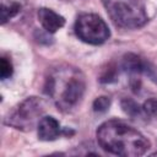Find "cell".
Returning <instances> with one entry per match:
<instances>
[{"instance_id":"obj_1","label":"cell","mask_w":157,"mask_h":157,"mask_svg":"<svg viewBox=\"0 0 157 157\" xmlns=\"http://www.w3.org/2000/svg\"><path fill=\"white\" fill-rule=\"evenodd\" d=\"M98 145L107 152L124 156L137 157L146 153L150 141L135 128L117 119L108 120L97 129Z\"/></svg>"},{"instance_id":"obj_2","label":"cell","mask_w":157,"mask_h":157,"mask_svg":"<svg viewBox=\"0 0 157 157\" xmlns=\"http://www.w3.org/2000/svg\"><path fill=\"white\" fill-rule=\"evenodd\" d=\"M113 22L124 28H139L147 22L141 0H102Z\"/></svg>"},{"instance_id":"obj_3","label":"cell","mask_w":157,"mask_h":157,"mask_svg":"<svg viewBox=\"0 0 157 157\" xmlns=\"http://www.w3.org/2000/svg\"><path fill=\"white\" fill-rule=\"evenodd\" d=\"M75 33L85 43L98 45L110 37L107 23L96 13H82L75 22Z\"/></svg>"},{"instance_id":"obj_4","label":"cell","mask_w":157,"mask_h":157,"mask_svg":"<svg viewBox=\"0 0 157 157\" xmlns=\"http://www.w3.org/2000/svg\"><path fill=\"white\" fill-rule=\"evenodd\" d=\"M44 110L43 101L38 97H28L22 101L15 112L7 118V124L15 126L16 129L31 130L34 121L40 117Z\"/></svg>"},{"instance_id":"obj_5","label":"cell","mask_w":157,"mask_h":157,"mask_svg":"<svg viewBox=\"0 0 157 157\" xmlns=\"http://www.w3.org/2000/svg\"><path fill=\"white\" fill-rule=\"evenodd\" d=\"M85 92V81L78 75H72L64 83V88L60 93L58 107L63 110H69L75 107L82 98Z\"/></svg>"},{"instance_id":"obj_6","label":"cell","mask_w":157,"mask_h":157,"mask_svg":"<svg viewBox=\"0 0 157 157\" xmlns=\"http://www.w3.org/2000/svg\"><path fill=\"white\" fill-rule=\"evenodd\" d=\"M38 18L44 31L49 33H55L65 25V18L61 15L47 7H40L38 10Z\"/></svg>"},{"instance_id":"obj_7","label":"cell","mask_w":157,"mask_h":157,"mask_svg":"<svg viewBox=\"0 0 157 157\" xmlns=\"http://www.w3.org/2000/svg\"><path fill=\"white\" fill-rule=\"evenodd\" d=\"M61 134L59 121L54 117H43L38 123V137L42 141H53Z\"/></svg>"},{"instance_id":"obj_8","label":"cell","mask_w":157,"mask_h":157,"mask_svg":"<svg viewBox=\"0 0 157 157\" xmlns=\"http://www.w3.org/2000/svg\"><path fill=\"white\" fill-rule=\"evenodd\" d=\"M145 63H146V59L136 55V54H132V53H129V54H125L123 56V60H121V67L129 72V74H132V75H140L142 74L144 71V67H145Z\"/></svg>"},{"instance_id":"obj_9","label":"cell","mask_w":157,"mask_h":157,"mask_svg":"<svg viewBox=\"0 0 157 157\" xmlns=\"http://www.w3.org/2000/svg\"><path fill=\"white\" fill-rule=\"evenodd\" d=\"M120 105H121V109L128 114L130 115L131 118H136V117H140L141 115V112H142V108L139 107V104L130 99V98H124L121 102H120Z\"/></svg>"},{"instance_id":"obj_10","label":"cell","mask_w":157,"mask_h":157,"mask_svg":"<svg viewBox=\"0 0 157 157\" xmlns=\"http://www.w3.org/2000/svg\"><path fill=\"white\" fill-rule=\"evenodd\" d=\"M21 10V5L18 2H11L9 5L6 4H1V20L2 23H6L7 20L12 18L13 16H16Z\"/></svg>"},{"instance_id":"obj_11","label":"cell","mask_w":157,"mask_h":157,"mask_svg":"<svg viewBox=\"0 0 157 157\" xmlns=\"http://www.w3.org/2000/svg\"><path fill=\"white\" fill-rule=\"evenodd\" d=\"M109 107H110V98L107 96H101V97L96 98L93 102V105H92V108L96 113H104L105 110L109 109Z\"/></svg>"},{"instance_id":"obj_12","label":"cell","mask_w":157,"mask_h":157,"mask_svg":"<svg viewBox=\"0 0 157 157\" xmlns=\"http://www.w3.org/2000/svg\"><path fill=\"white\" fill-rule=\"evenodd\" d=\"M13 72L12 69V64L7 58H1L0 59V77L1 80H6L9 77H11Z\"/></svg>"},{"instance_id":"obj_13","label":"cell","mask_w":157,"mask_h":157,"mask_svg":"<svg viewBox=\"0 0 157 157\" xmlns=\"http://www.w3.org/2000/svg\"><path fill=\"white\" fill-rule=\"evenodd\" d=\"M142 112L148 117L157 118V99H147L142 105Z\"/></svg>"},{"instance_id":"obj_14","label":"cell","mask_w":157,"mask_h":157,"mask_svg":"<svg viewBox=\"0 0 157 157\" xmlns=\"http://www.w3.org/2000/svg\"><path fill=\"white\" fill-rule=\"evenodd\" d=\"M115 80H117V67L114 66H108V69L103 71L99 78V81L103 83H110V82H114Z\"/></svg>"},{"instance_id":"obj_15","label":"cell","mask_w":157,"mask_h":157,"mask_svg":"<svg viewBox=\"0 0 157 157\" xmlns=\"http://www.w3.org/2000/svg\"><path fill=\"white\" fill-rule=\"evenodd\" d=\"M142 74L146 75L152 82H155L157 85V66L156 65H153L152 63H150L148 60H146Z\"/></svg>"},{"instance_id":"obj_16","label":"cell","mask_w":157,"mask_h":157,"mask_svg":"<svg viewBox=\"0 0 157 157\" xmlns=\"http://www.w3.org/2000/svg\"><path fill=\"white\" fill-rule=\"evenodd\" d=\"M49 34H50V33H49V32H47V31H45V32H42V31H37V32H36V38H39V37H40V38H42V39L39 40L40 43H45V44H49V43H52V40H48V39H52V38L49 37Z\"/></svg>"}]
</instances>
